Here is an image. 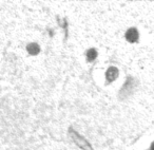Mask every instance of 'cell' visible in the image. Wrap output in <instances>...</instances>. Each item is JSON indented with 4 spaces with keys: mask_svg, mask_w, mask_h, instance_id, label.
I'll return each mask as SVG.
<instances>
[{
    "mask_svg": "<svg viewBox=\"0 0 154 150\" xmlns=\"http://www.w3.org/2000/svg\"><path fill=\"white\" fill-rule=\"evenodd\" d=\"M69 134H70V137L72 139V141L77 145V147L80 148L82 150H94L92 144L84 135H82L79 132H77L75 129L69 128Z\"/></svg>",
    "mask_w": 154,
    "mask_h": 150,
    "instance_id": "1",
    "label": "cell"
},
{
    "mask_svg": "<svg viewBox=\"0 0 154 150\" xmlns=\"http://www.w3.org/2000/svg\"><path fill=\"white\" fill-rule=\"evenodd\" d=\"M125 39L129 43H137L140 39V33L139 30L135 27L128 28L125 32Z\"/></svg>",
    "mask_w": 154,
    "mask_h": 150,
    "instance_id": "2",
    "label": "cell"
},
{
    "mask_svg": "<svg viewBox=\"0 0 154 150\" xmlns=\"http://www.w3.org/2000/svg\"><path fill=\"white\" fill-rule=\"evenodd\" d=\"M118 77H119V70H118L117 67L110 66L109 68L106 70L105 80L107 84H112V83L116 82Z\"/></svg>",
    "mask_w": 154,
    "mask_h": 150,
    "instance_id": "3",
    "label": "cell"
},
{
    "mask_svg": "<svg viewBox=\"0 0 154 150\" xmlns=\"http://www.w3.org/2000/svg\"><path fill=\"white\" fill-rule=\"evenodd\" d=\"M26 51L30 55L32 56H37L39 53H40L41 49H40V45H38L37 42H30L26 45Z\"/></svg>",
    "mask_w": 154,
    "mask_h": 150,
    "instance_id": "4",
    "label": "cell"
},
{
    "mask_svg": "<svg viewBox=\"0 0 154 150\" xmlns=\"http://www.w3.org/2000/svg\"><path fill=\"white\" fill-rule=\"evenodd\" d=\"M97 56H98V52L95 48H90L88 51L86 52V59L88 62H93L96 60Z\"/></svg>",
    "mask_w": 154,
    "mask_h": 150,
    "instance_id": "5",
    "label": "cell"
},
{
    "mask_svg": "<svg viewBox=\"0 0 154 150\" xmlns=\"http://www.w3.org/2000/svg\"><path fill=\"white\" fill-rule=\"evenodd\" d=\"M147 150H154V141L152 142L151 144H150V146H149V148H148Z\"/></svg>",
    "mask_w": 154,
    "mask_h": 150,
    "instance_id": "6",
    "label": "cell"
}]
</instances>
